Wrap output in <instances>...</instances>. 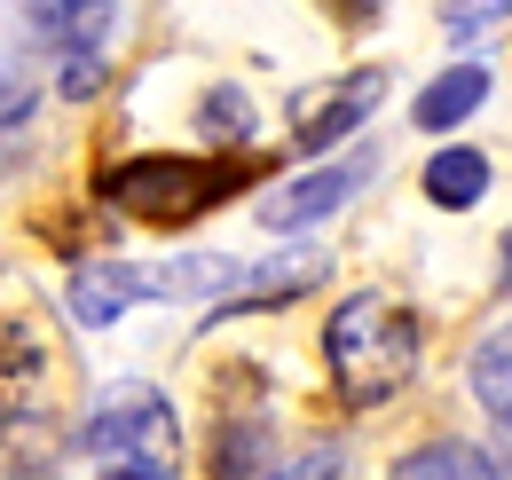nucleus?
<instances>
[{
  "mask_svg": "<svg viewBox=\"0 0 512 480\" xmlns=\"http://www.w3.org/2000/svg\"><path fill=\"white\" fill-rule=\"evenodd\" d=\"M323 362H331V386L347 410H379L418 370V315L386 292H355L323 323Z\"/></svg>",
  "mask_w": 512,
  "mask_h": 480,
  "instance_id": "nucleus-1",
  "label": "nucleus"
},
{
  "mask_svg": "<svg viewBox=\"0 0 512 480\" xmlns=\"http://www.w3.org/2000/svg\"><path fill=\"white\" fill-rule=\"evenodd\" d=\"M253 181L245 158H174V150H150V158H127L103 174V197L127 213V221H150V229H182L197 213H213L221 197H237Z\"/></svg>",
  "mask_w": 512,
  "mask_h": 480,
  "instance_id": "nucleus-2",
  "label": "nucleus"
},
{
  "mask_svg": "<svg viewBox=\"0 0 512 480\" xmlns=\"http://www.w3.org/2000/svg\"><path fill=\"white\" fill-rule=\"evenodd\" d=\"M79 449H95V457H127V465H158V473H166L174 449H182V425H174V410H166L158 386H119V394L87 418Z\"/></svg>",
  "mask_w": 512,
  "mask_h": 480,
  "instance_id": "nucleus-3",
  "label": "nucleus"
},
{
  "mask_svg": "<svg viewBox=\"0 0 512 480\" xmlns=\"http://www.w3.org/2000/svg\"><path fill=\"white\" fill-rule=\"evenodd\" d=\"M371 181V158H339V166H316V174L284 181L276 197H260V221L276 229V237H292V229H316V221H331L355 189Z\"/></svg>",
  "mask_w": 512,
  "mask_h": 480,
  "instance_id": "nucleus-4",
  "label": "nucleus"
},
{
  "mask_svg": "<svg viewBox=\"0 0 512 480\" xmlns=\"http://www.w3.org/2000/svg\"><path fill=\"white\" fill-rule=\"evenodd\" d=\"M64 300H71V323L103 331V323H119L134 300H150V268H134V260H79Z\"/></svg>",
  "mask_w": 512,
  "mask_h": 480,
  "instance_id": "nucleus-5",
  "label": "nucleus"
},
{
  "mask_svg": "<svg viewBox=\"0 0 512 480\" xmlns=\"http://www.w3.org/2000/svg\"><path fill=\"white\" fill-rule=\"evenodd\" d=\"M379 95H386V71H347L339 87H323V103H300V150H331L339 134H355L379 111Z\"/></svg>",
  "mask_w": 512,
  "mask_h": 480,
  "instance_id": "nucleus-6",
  "label": "nucleus"
},
{
  "mask_svg": "<svg viewBox=\"0 0 512 480\" xmlns=\"http://www.w3.org/2000/svg\"><path fill=\"white\" fill-rule=\"evenodd\" d=\"M229 284H245V268L229 252H182V260L150 268V300H213Z\"/></svg>",
  "mask_w": 512,
  "mask_h": 480,
  "instance_id": "nucleus-7",
  "label": "nucleus"
},
{
  "mask_svg": "<svg viewBox=\"0 0 512 480\" xmlns=\"http://www.w3.org/2000/svg\"><path fill=\"white\" fill-rule=\"evenodd\" d=\"M481 103H489V71H481V63H457V71H442V79L418 95V111H410V119L426 126V134H449L457 119H473Z\"/></svg>",
  "mask_w": 512,
  "mask_h": 480,
  "instance_id": "nucleus-8",
  "label": "nucleus"
},
{
  "mask_svg": "<svg viewBox=\"0 0 512 480\" xmlns=\"http://www.w3.org/2000/svg\"><path fill=\"white\" fill-rule=\"evenodd\" d=\"M386 480H505V473H497V457L473 449V441H426V449H410Z\"/></svg>",
  "mask_w": 512,
  "mask_h": 480,
  "instance_id": "nucleus-9",
  "label": "nucleus"
},
{
  "mask_svg": "<svg viewBox=\"0 0 512 480\" xmlns=\"http://www.w3.org/2000/svg\"><path fill=\"white\" fill-rule=\"evenodd\" d=\"M426 197L449 205V213L481 205V197H489V158H481V150H434V158H426Z\"/></svg>",
  "mask_w": 512,
  "mask_h": 480,
  "instance_id": "nucleus-10",
  "label": "nucleus"
},
{
  "mask_svg": "<svg viewBox=\"0 0 512 480\" xmlns=\"http://www.w3.org/2000/svg\"><path fill=\"white\" fill-rule=\"evenodd\" d=\"M473 402L512 433V323H497V331L473 347Z\"/></svg>",
  "mask_w": 512,
  "mask_h": 480,
  "instance_id": "nucleus-11",
  "label": "nucleus"
},
{
  "mask_svg": "<svg viewBox=\"0 0 512 480\" xmlns=\"http://www.w3.org/2000/svg\"><path fill=\"white\" fill-rule=\"evenodd\" d=\"M119 0H32V24L48 40H71V48H95V32L111 24Z\"/></svg>",
  "mask_w": 512,
  "mask_h": 480,
  "instance_id": "nucleus-12",
  "label": "nucleus"
},
{
  "mask_svg": "<svg viewBox=\"0 0 512 480\" xmlns=\"http://www.w3.org/2000/svg\"><path fill=\"white\" fill-rule=\"evenodd\" d=\"M442 24L449 40H489L512 24V0H442Z\"/></svg>",
  "mask_w": 512,
  "mask_h": 480,
  "instance_id": "nucleus-13",
  "label": "nucleus"
},
{
  "mask_svg": "<svg viewBox=\"0 0 512 480\" xmlns=\"http://www.w3.org/2000/svg\"><path fill=\"white\" fill-rule=\"evenodd\" d=\"M197 126H205V134H221V142H245V134H253V103H245L237 87H213V95H205V111H197Z\"/></svg>",
  "mask_w": 512,
  "mask_h": 480,
  "instance_id": "nucleus-14",
  "label": "nucleus"
},
{
  "mask_svg": "<svg viewBox=\"0 0 512 480\" xmlns=\"http://www.w3.org/2000/svg\"><path fill=\"white\" fill-rule=\"evenodd\" d=\"M339 465H347V457H339V441H323V449H308L292 473H260V480H339Z\"/></svg>",
  "mask_w": 512,
  "mask_h": 480,
  "instance_id": "nucleus-15",
  "label": "nucleus"
},
{
  "mask_svg": "<svg viewBox=\"0 0 512 480\" xmlns=\"http://www.w3.org/2000/svg\"><path fill=\"white\" fill-rule=\"evenodd\" d=\"M95 87H103V63L87 56V48H71L64 56V95H95Z\"/></svg>",
  "mask_w": 512,
  "mask_h": 480,
  "instance_id": "nucleus-16",
  "label": "nucleus"
},
{
  "mask_svg": "<svg viewBox=\"0 0 512 480\" xmlns=\"http://www.w3.org/2000/svg\"><path fill=\"white\" fill-rule=\"evenodd\" d=\"M24 111H32L24 79H16V71H0V126H8V119H24Z\"/></svg>",
  "mask_w": 512,
  "mask_h": 480,
  "instance_id": "nucleus-17",
  "label": "nucleus"
},
{
  "mask_svg": "<svg viewBox=\"0 0 512 480\" xmlns=\"http://www.w3.org/2000/svg\"><path fill=\"white\" fill-rule=\"evenodd\" d=\"M371 16H379V0H339V24H355V32H363Z\"/></svg>",
  "mask_w": 512,
  "mask_h": 480,
  "instance_id": "nucleus-18",
  "label": "nucleus"
},
{
  "mask_svg": "<svg viewBox=\"0 0 512 480\" xmlns=\"http://www.w3.org/2000/svg\"><path fill=\"white\" fill-rule=\"evenodd\" d=\"M111 480H166V473H158V465H119Z\"/></svg>",
  "mask_w": 512,
  "mask_h": 480,
  "instance_id": "nucleus-19",
  "label": "nucleus"
},
{
  "mask_svg": "<svg viewBox=\"0 0 512 480\" xmlns=\"http://www.w3.org/2000/svg\"><path fill=\"white\" fill-rule=\"evenodd\" d=\"M505 292H512V237H505Z\"/></svg>",
  "mask_w": 512,
  "mask_h": 480,
  "instance_id": "nucleus-20",
  "label": "nucleus"
}]
</instances>
